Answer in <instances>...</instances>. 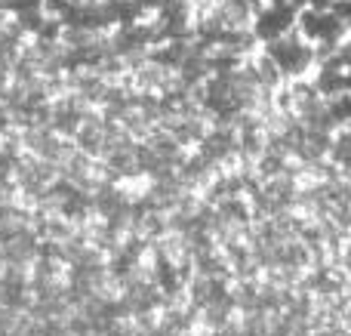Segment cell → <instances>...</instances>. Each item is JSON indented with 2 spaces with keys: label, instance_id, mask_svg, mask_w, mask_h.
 Listing matches in <instances>:
<instances>
[{
  "label": "cell",
  "instance_id": "cell-1",
  "mask_svg": "<svg viewBox=\"0 0 351 336\" xmlns=\"http://www.w3.org/2000/svg\"><path fill=\"white\" fill-rule=\"evenodd\" d=\"M268 59L280 74H302L311 65V47L296 34H280L268 40Z\"/></svg>",
  "mask_w": 351,
  "mask_h": 336
},
{
  "label": "cell",
  "instance_id": "cell-2",
  "mask_svg": "<svg viewBox=\"0 0 351 336\" xmlns=\"http://www.w3.org/2000/svg\"><path fill=\"white\" fill-rule=\"evenodd\" d=\"M302 31L305 37H315V40H330L333 43L336 37L342 34V19L339 12H327V10H308L302 19Z\"/></svg>",
  "mask_w": 351,
  "mask_h": 336
},
{
  "label": "cell",
  "instance_id": "cell-3",
  "mask_svg": "<svg viewBox=\"0 0 351 336\" xmlns=\"http://www.w3.org/2000/svg\"><path fill=\"white\" fill-rule=\"evenodd\" d=\"M293 22H296V16H293L290 6H271V10H262L256 16V34L262 40H274V37L287 34L293 28Z\"/></svg>",
  "mask_w": 351,
  "mask_h": 336
}]
</instances>
